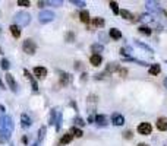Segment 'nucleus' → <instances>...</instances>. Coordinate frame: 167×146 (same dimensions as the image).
<instances>
[{
	"instance_id": "obj_34",
	"label": "nucleus",
	"mask_w": 167,
	"mask_h": 146,
	"mask_svg": "<svg viewBox=\"0 0 167 146\" xmlns=\"http://www.w3.org/2000/svg\"><path fill=\"white\" fill-rule=\"evenodd\" d=\"M72 4H75V6H78V7H84L87 3L82 1V0H72Z\"/></svg>"
},
{
	"instance_id": "obj_10",
	"label": "nucleus",
	"mask_w": 167,
	"mask_h": 146,
	"mask_svg": "<svg viewBox=\"0 0 167 146\" xmlns=\"http://www.w3.org/2000/svg\"><path fill=\"white\" fill-rule=\"evenodd\" d=\"M95 123L98 124L100 127H106L107 126V117L104 115V114H98V115H95Z\"/></svg>"
},
{
	"instance_id": "obj_25",
	"label": "nucleus",
	"mask_w": 167,
	"mask_h": 146,
	"mask_svg": "<svg viewBox=\"0 0 167 146\" xmlns=\"http://www.w3.org/2000/svg\"><path fill=\"white\" fill-rule=\"evenodd\" d=\"M70 133H72V136H76V137H82V136H84V132H82L81 129H78V127H72V129H70Z\"/></svg>"
},
{
	"instance_id": "obj_26",
	"label": "nucleus",
	"mask_w": 167,
	"mask_h": 146,
	"mask_svg": "<svg viewBox=\"0 0 167 146\" xmlns=\"http://www.w3.org/2000/svg\"><path fill=\"white\" fill-rule=\"evenodd\" d=\"M104 19L103 18H94L92 19V25H95V26H100V28H103L104 26Z\"/></svg>"
},
{
	"instance_id": "obj_41",
	"label": "nucleus",
	"mask_w": 167,
	"mask_h": 146,
	"mask_svg": "<svg viewBox=\"0 0 167 146\" xmlns=\"http://www.w3.org/2000/svg\"><path fill=\"white\" fill-rule=\"evenodd\" d=\"M126 139H131V137H132V133H131V132H126Z\"/></svg>"
},
{
	"instance_id": "obj_39",
	"label": "nucleus",
	"mask_w": 167,
	"mask_h": 146,
	"mask_svg": "<svg viewBox=\"0 0 167 146\" xmlns=\"http://www.w3.org/2000/svg\"><path fill=\"white\" fill-rule=\"evenodd\" d=\"M117 72H119L120 76H126V75H128V70H126V69H119Z\"/></svg>"
},
{
	"instance_id": "obj_29",
	"label": "nucleus",
	"mask_w": 167,
	"mask_h": 146,
	"mask_svg": "<svg viewBox=\"0 0 167 146\" xmlns=\"http://www.w3.org/2000/svg\"><path fill=\"white\" fill-rule=\"evenodd\" d=\"M45 132H47V127H45V126H41L40 130H38V140H43V139H44Z\"/></svg>"
},
{
	"instance_id": "obj_40",
	"label": "nucleus",
	"mask_w": 167,
	"mask_h": 146,
	"mask_svg": "<svg viewBox=\"0 0 167 146\" xmlns=\"http://www.w3.org/2000/svg\"><path fill=\"white\" fill-rule=\"evenodd\" d=\"M67 40H69V43H72V41H73V34H72V32H69V34H67Z\"/></svg>"
},
{
	"instance_id": "obj_36",
	"label": "nucleus",
	"mask_w": 167,
	"mask_h": 146,
	"mask_svg": "<svg viewBox=\"0 0 167 146\" xmlns=\"http://www.w3.org/2000/svg\"><path fill=\"white\" fill-rule=\"evenodd\" d=\"M29 4H31V3H29L28 0H19V1H18V6H23V7H28Z\"/></svg>"
},
{
	"instance_id": "obj_28",
	"label": "nucleus",
	"mask_w": 167,
	"mask_h": 146,
	"mask_svg": "<svg viewBox=\"0 0 167 146\" xmlns=\"http://www.w3.org/2000/svg\"><path fill=\"white\" fill-rule=\"evenodd\" d=\"M70 80H72V78H70V75H66V73H63V75H62V78H60V82H62V85H66V83H70Z\"/></svg>"
},
{
	"instance_id": "obj_15",
	"label": "nucleus",
	"mask_w": 167,
	"mask_h": 146,
	"mask_svg": "<svg viewBox=\"0 0 167 146\" xmlns=\"http://www.w3.org/2000/svg\"><path fill=\"white\" fill-rule=\"evenodd\" d=\"M119 63H116V61H113V63H109V66L106 69V73H111V72H117L119 70Z\"/></svg>"
},
{
	"instance_id": "obj_27",
	"label": "nucleus",
	"mask_w": 167,
	"mask_h": 146,
	"mask_svg": "<svg viewBox=\"0 0 167 146\" xmlns=\"http://www.w3.org/2000/svg\"><path fill=\"white\" fill-rule=\"evenodd\" d=\"M131 53H132V48H131L129 45H126V47H122V48H120V54H122L123 57H125V56H129Z\"/></svg>"
},
{
	"instance_id": "obj_22",
	"label": "nucleus",
	"mask_w": 167,
	"mask_h": 146,
	"mask_svg": "<svg viewBox=\"0 0 167 146\" xmlns=\"http://www.w3.org/2000/svg\"><path fill=\"white\" fill-rule=\"evenodd\" d=\"M161 72V66L160 64H153L151 67H150V75H153V76H156Z\"/></svg>"
},
{
	"instance_id": "obj_44",
	"label": "nucleus",
	"mask_w": 167,
	"mask_h": 146,
	"mask_svg": "<svg viewBox=\"0 0 167 146\" xmlns=\"http://www.w3.org/2000/svg\"><path fill=\"white\" fill-rule=\"evenodd\" d=\"M164 86H166V88H167V78L164 79Z\"/></svg>"
},
{
	"instance_id": "obj_35",
	"label": "nucleus",
	"mask_w": 167,
	"mask_h": 146,
	"mask_svg": "<svg viewBox=\"0 0 167 146\" xmlns=\"http://www.w3.org/2000/svg\"><path fill=\"white\" fill-rule=\"evenodd\" d=\"M45 3L53 4V6H62V4H63V1H62V0H50V1H45Z\"/></svg>"
},
{
	"instance_id": "obj_19",
	"label": "nucleus",
	"mask_w": 167,
	"mask_h": 146,
	"mask_svg": "<svg viewBox=\"0 0 167 146\" xmlns=\"http://www.w3.org/2000/svg\"><path fill=\"white\" fill-rule=\"evenodd\" d=\"M11 32H12V35L15 37V38H19L21 37V29H19V26L18 25H11Z\"/></svg>"
},
{
	"instance_id": "obj_4",
	"label": "nucleus",
	"mask_w": 167,
	"mask_h": 146,
	"mask_svg": "<svg viewBox=\"0 0 167 146\" xmlns=\"http://www.w3.org/2000/svg\"><path fill=\"white\" fill-rule=\"evenodd\" d=\"M54 13L51 10H43L40 12V15H38V19H40V22L41 23H48L51 22V21H54Z\"/></svg>"
},
{
	"instance_id": "obj_21",
	"label": "nucleus",
	"mask_w": 167,
	"mask_h": 146,
	"mask_svg": "<svg viewBox=\"0 0 167 146\" xmlns=\"http://www.w3.org/2000/svg\"><path fill=\"white\" fill-rule=\"evenodd\" d=\"M57 115H59V110H57V108H56V110H51V112H50V124L54 126L56 121H57Z\"/></svg>"
},
{
	"instance_id": "obj_13",
	"label": "nucleus",
	"mask_w": 167,
	"mask_h": 146,
	"mask_svg": "<svg viewBox=\"0 0 167 146\" xmlns=\"http://www.w3.org/2000/svg\"><path fill=\"white\" fill-rule=\"evenodd\" d=\"M23 73H25V76L28 78V80L31 82V85H32V89H34V91H38V86H37V82H35L34 76H31V73H29L28 70H23Z\"/></svg>"
},
{
	"instance_id": "obj_17",
	"label": "nucleus",
	"mask_w": 167,
	"mask_h": 146,
	"mask_svg": "<svg viewBox=\"0 0 167 146\" xmlns=\"http://www.w3.org/2000/svg\"><path fill=\"white\" fill-rule=\"evenodd\" d=\"M72 139H73L72 133H66V135L62 136V139H60V143H62V145H67V143H70V142H72Z\"/></svg>"
},
{
	"instance_id": "obj_46",
	"label": "nucleus",
	"mask_w": 167,
	"mask_h": 146,
	"mask_svg": "<svg viewBox=\"0 0 167 146\" xmlns=\"http://www.w3.org/2000/svg\"><path fill=\"white\" fill-rule=\"evenodd\" d=\"M0 32H2V28H0Z\"/></svg>"
},
{
	"instance_id": "obj_18",
	"label": "nucleus",
	"mask_w": 167,
	"mask_h": 146,
	"mask_svg": "<svg viewBox=\"0 0 167 146\" xmlns=\"http://www.w3.org/2000/svg\"><path fill=\"white\" fill-rule=\"evenodd\" d=\"M79 18H81L82 22H85V23H89V21H91V16H89L88 10H82L81 12V15H79Z\"/></svg>"
},
{
	"instance_id": "obj_5",
	"label": "nucleus",
	"mask_w": 167,
	"mask_h": 146,
	"mask_svg": "<svg viewBox=\"0 0 167 146\" xmlns=\"http://www.w3.org/2000/svg\"><path fill=\"white\" fill-rule=\"evenodd\" d=\"M151 132H153V127H151L150 123H141L138 126V133L139 135L148 136V135H151Z\"/></svg>"
},
{
	"instance_id": "obj_14",
	"label": "nucleus",
	"mask_w": 167,
	"mask_h": 146,
	"mask_svg": "<svg viewBox=\"0 0 167 146\" xmlns=\"http://www.w3.org/2000/svg\"><path fill=\"white\" fill-rule=\"evenodd\" d=\"M21 123H22V127H25V129H28V127L32 124L31 123V118H29L26 114H22V115H21Z\"/></svg>"
},
{
	"instance_id": "obj_43",
	"label": "nucleus",
	"mask_w": 167,
	"mask_h": 146,
	"mask_svg": "<svg viewBox=\"0 0 167 146\" xmlns=\"http://www.w3.org/2000/svg\"><path fill=\"white\" fill-rule=\"evenodd\" d=\"M31 146H40V143H38V142H34V143H32Z\"/></svg>"
},
{
	"instance_id": "obj_42",
	"label": "nucleus",
	"mask_w": 167,
	"mask_h": 146,
	"mask_svg": "<svg viewBox=\"0 0 167 146\" xmlns=\"http://www.w3.org/2000/svg\"><path fill=\"white\" fill-rule=\"evenodd\" d=\"M44 4H45V1H38V6H40V7H43Z\"/></svg>"
},
{
	"instance_id": "obj_45",
	"label": "nucleus",
	"mask_w": 167,
	"mask_h": 146,
	"mask_svg": "<svg viewBox=\"0 0 167 146\" xmlns=\"http://www.w3.org/2000/svg\"><path fill=\"white\" fill-rule=\"evenodd\" d=\"M138 146H148V145H147V143H139Z\"/></svg>"
},
{
	"instance_id": "obj_20",
	"label": "nucleus",
	"mask_w": 167,
	"mask_h": 146,
	"mask_svg": "<svg viewBox=\"0 0 167 146\" xmlns=\"http://www.w3.org/2000/svg\"><path fill=\"white\" fill-rule=\"evenodd\" d=\"M135 45H138V47H141V48H144L145 51H148V53H151V54H153V53H154V50H153V48H151V47H150V45L144 44V43H142V41H138V40H136V41H135Z\"/></svg>"
},
{
	"instance_id": "obj_48",
	"label": "nucleus",
	"mask_w": 167,
	"mask_h": 146,
	"mask_svg": "<svg viewBox=\"0 0 167 146\" xmlns=\"http://www.w3.org/2000/svg\"><path fill=\"white\" fill-rule=\"evenodd\" d=\"M11 146H13V145H11Z\"/></svg>"
},
{
	"instance_id": "obj_9",
	"label": "nucleus",
	"mask_w": 167,
	"mask_h": 146,
	"mask_svg": "<svg viewBox=\"0 0 167 146\" xmlns=\"http://www.w3.org/2000/svg\"><path fill=\"white\" fill-rule=\"evenodd\" d=\"M157 129H158L160 132H166L167 130V118L166 117H160V118L157 120Z\"/></svg>"
},
{
	"instance_id": "obj_3",
	"label": "nucleus",
	"mask_w": 167,
	"mask_h": 146,
	"mask_svg": "<svg viewBox=\"0 0 167 146\" xmlns=\"http://www.w3.org/2000/svg\"><path fill=\"white\" fill-rule=\"evenodd\" d=\"M22 50H23V53H26V54H35V50H37V45H35V43H34L32 40H25L23 41V44H22Z\"/></svg>"
},
{
	"instance_id": "obj_23",
	"label": "nucleus",
	"mask_w": 167,
	"mask_h": 146,
	"mask_svg": "<svg viewBox=\"0 0 167 146\" xmlns=\"http://www.w3.org/2000/svg\"><path fill=\"white\" fill-rule=\"evenodd\" d=\"M120 16H122L123 19H126V21H132V18H134V15L131 13L129 10H120Z\"/></svg>"
},
{
	"instance_id": "obj_33",
	"label": "nucleus",
	"mask_w": 167,
	"mask_h": 146,
	"mask_svg": "<svg viewBox=\"0 0 167 146\" xmlns=\"http://www.w3.org/2000/svg\"><path fill=\"white\" fill-rule=\"evenodd\" d=\"M9 67H11L9 60H8V58H3V60H2V69H3V70H8Z\"/></svg>"
},
{
	"instance_id": "obj_30",
	"label": "nucleus",
	"mask_w": 167,
	"mask_h": 146,
	"mask_svg": "<svg viewBox=\"0 0 167 146\" xmlns=\"http://www.w3.org/2000/svg\"><path fill=\"white\" fill-rule=\"evenodd\" d=\"M110 7H111V10H113V13H116V15H119V13H120L117 1H110Z\"/></svg>"
},
{
	"instance_id": "obj_8",
	"label": "nucleus",
	"mask_w": 167,
	"mask_h": 146,
	"mask_svg": "<svg viewBox=\"0 0 167 146\" xmlns=\"http://www.w3.org/2000/svg\"><path fill=\"white\" fill-rule=\"evenodd\" d=\"M34 75L38 79H44L47 76V69L43 67V66H37V67L34 69Z\"/></svg>"
},
{
	"instance_id": "obj_47",
	"label": "nucleus",
	"mask_w": 167,
	"mask_h": 146,
	"mask_svg": "<svg viewBox=\"0 0 167 146\" xmlns=\"http://www.w3.org/2000/svg\"><path fill=\"white\" fill-rule=\"evenodd\" d=\"M0 53H2V50H0Z\"/></svg>"
},
{
	"instance_id": "obj_7",
	"label": "nucleus",
	"mask_w": 167,
	"mask_h": 146,
	"mask_svg": "<svg viewBox=\"0 0 167 146\" xmlns=\"http://www.w3.org/2000/svg\"><path fill=\"white\" fill-rule=\"evenodd\" d=\"M111 123L114 124V126H122L125 123V117H123L122 114H119V112H114L111 115Z\"/></svg>"
},
{
	"instance_id": "obj_24",
	"label": "nucleus",
	"mask_w": 167,
	"mask_h": 146,
	"mask_svg": "<svg viewBox=\"0 0 167 146\" xmlns=\"http://www.w3.org/2000/svg\"><path fill=\"white\" fill-rule=\"evenodd\" d=\"M123 60H125V61H132V63H136V64L144 66V67L148 66V63H145V61H142V60H136V58H129V57H126V58H123Z\"/></svg>"
},
{
	"instance_id": "obj_1",
	"label": "nucleus",
	"mask_w": 167,
	"mask_h": 146,
	"mask_svg": "<svg viewBox=\"0 0 167 146\" xmlns=\"http://www.w3.org/2000/svg\"><path fill=\"white\" fill-rule=\"evenodd\" d=\"M13 21H15V25H18V26H26L31 22V15L28 12H18L13 16Z\"/></svg>"
},
{
	"instance_id": "obj_37",
	"label": "nucleus",
	"mask_w": 167,
	"mask_h": 146,
	"mask_svg": "<svg viewBox=\"0 0 167 146\" xmlns=\"http://www.w3.org/2000/svg\"><path fill=\"white\" fill-rule=\"evenodd\" d=\"M139 21H142V22H150V21H151V16H150V15H142V16L139 18Z\"/></svg>"
},
{
	"instance_id": "obj_6",
	"label": "nucleus",
	"mask_w": 167,
	"mask_h": 146,
	"mask_svg": "<svg viewBox=\"0 0 167 146\" xmlns=\"http://www.w3.org/2000/svg\"><path fill=\"white\" fill-rule=\"evenodd\" d=\"M5 78H6V82H8V86L11 88V91H12V92H15V94H16V92H18V83H16V80H15V78L12 76L11 73H8V75H6Z\"/></svg>"
},
{
	"instance_id": "obj_2",
	"label": "nucleus",
	"mask_w": 167,
	"mask_h": 146,
	"mask_svg": "<svg viewBox=\"0 0 167 146\" xmlns=\"http://www.w3.org/2000/svg\"><path fill=\"white\" fill-rule=\"evenodd\" d=\"M145 7H147V10L150 12V13H156V15H161L163 18H167V15L164 13V10L158 6L157 1H147V3H145Z\"/></svg>"
},
{
	"instance_id": "obj_16",
	"label": "nucleus",
	"mask_w": 167,
	"mask_h": 146,
	"mask_svg": "<svg viewBox=\"0 0 167 146\" xmlns=\"http://www.w3.org/2000/svg\"><path fill=\"white\" fill-rule=\"evenodd\" d=\"M110 37L113 40H120L122 38V32L117 29V28H111L110 29Z\"/></svg>"
},
{
	"instance_id": "obj_31",
	"label": "nucleus",
	"mask_w": 167,
	"mask_h": 146,
	"mask_svg": "<svg viewBox=\"0 0 167 146\" xmlns=\"http://www.w3.org/2000/svg\"><path fill=\"white\" fill-rule=\"evenodd\" d=\"M60 127H62V112L59 111V115H57V121H56V130L59 132V130H60Z\"/></svg>"
},
{
	"instance_id": "obj_12",
	"label": "nucleus",
	"mask_w": 167,
	"mask_h": 146,
	"mask_svg": "<svg viewBox=\"0 0 167 146\" xmlns=\"http://www.w3.org/2000/svg\"><path fill=\"white\" fill-rule=\"evenodd\" d=\"M91 51H92L94 54H100V53H103V51H104V45L95 43V44L91 45Z\"/></svg>"
},
{
	"instance_id": "obj_38",
	"label": "nucleus",
	"mask_w": 167,
	"mask_h": 146,
	"mask_svg": "<svg viewBox=\"0 0 167 146\" xmlns=\"http://www.w3.org/2000/svg\"><path fill=\"white\" fill-rule=\"evenodd\" d=\"M75 123L78 124V126H81V127H82V126H85V123H84V120H82L81 117H76V118H75Z\"/></svg>"
},
{
	"instance_id": "obj_32",
	"label": "nucleus",
	"mask_w": 167,
	"mask_h": 146,
	"mask_svg": "<svg viewBox=\"0 0 167 146\" xmlns=\"http://www.w3.org/2000/svg\"><path fill=\"white\" fill-rule=\"evenodd\" d=\"M139 32L144 35H151V29L148 26H139Z\"/></svg>"
},
{
	"instance_id": "obj_11",
	"label": "nucleus",
	"mask_w": 167,
	"mask_h": 146,
	"mask_svg": "<svg viewBox=\"0 0 167 146\" xmlns=\"http://www.w3.org/2000/svg\"><path fill=\"white\" fill-rule=\"evenodd\" d=\"M89 60H91V64H92V66H95V67H97V66H100L101 63H103V57H101V54H92Z\"/></svg>"
}]
</instances>
